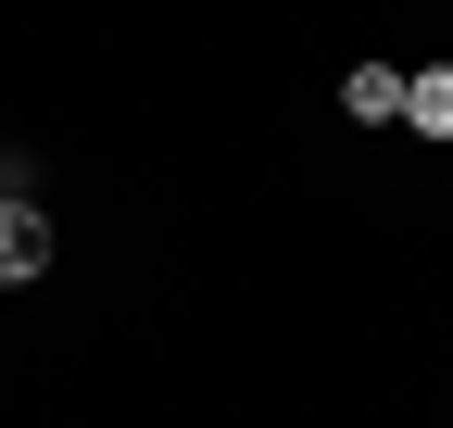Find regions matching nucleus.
Masks as SVG:
<instances>
[{
    "label": "nucleus",
    "instance_id": "f257e3e1",
    "mask_svg": "<svg viewBox=\"0 0 453 428\" xmlns=\"http://www.w3.org/2000/svg\"><path fill=\"white\" fill-rule=\"evenodd\" d=\"M26 278H50V214L0 189V290H26Z\"/></svg>",
    "mask_w": 453,
    "mask_h": 428
},
{
    "label": "nucleus",
    "instance_id": "f03ea898",
    "mask_svg": "<svg viewBox=\"0 0 453 428\" xmlns=\"http://www.w3.org/2000/svg\"><path fill=\"white\" fill-rule=\"evenodd\" d=\"M403 126H416V139H453V64L403 76Z\"/></svg>",
    "mask_w": 453,
    "mask_h": 428
},
{
    "label": "nucleus",
    "instance_id": "7ed1b4c3",
    "mask_svg": "<svg viewBox=\"0 0 453 428\" xmlns=\"http://www.w3.org/2000/svg\"><path fill=\"white\" fill-rule=\"evenodd\" d=\"M340 101H353V114H365V126H403V76H390V64H365V76H353V88H340Z\"/></svg>",
    "mask_w": 453,
    "mask_h": 428
}]
</instances>
